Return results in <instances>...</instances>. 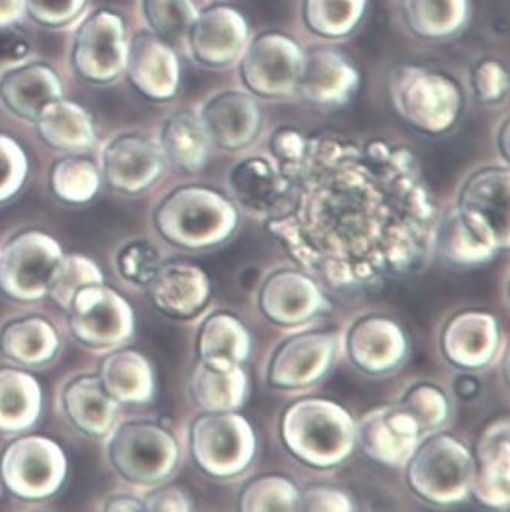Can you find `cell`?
Listing matches in <instances>:
<instances>
[{"mask_svg": "<svg viewBox=\"0 0 510 512\" xmlns=\"http://www.w3.org/2000/svg\"><path fill=\"white\" fill-rule=\"evenodd\" d=\"M5 354L25 365L49 362L58 349V337L54 328L39 317L20 320L10 325L2 334Z\"/></svg>", "mask_w": 510, "mask_h": 512, "instance_id": "21", "label": "cell"}, {"mask_svg": "<svg viewBox=\"0 0 510 512\" xmlns=\"http://www.w3.org/2000/svg\"><path fill=\"white\" fill-rule=\"evenodd\" d=\"M224 212V203L206 189L188 188L166 200L159 212V226L166 237L195 243L211 234Z\"/></svg>", "mask_w": 510, "mask_h": 512, "instance_id": "11", "label": "cell"}, {"mask_svg": "<svg viewBox=\"0 0 510 512\" xmlns=\"http://www.w3.org/2000/svg\"><path fill=\"white\" fill-rule=\"evenodd\" d=\"M147 22L168 43L182 42L198 11L192 0H144Z\"/></svg>", "mask_w": 510, "mask_h": 512, "instance_id": "27", "label": "cell"}, {"mask_svg": "<svg viewBox=\"0 0 510 512\" xmlns=\"http://www.w3.org/2000/svg\"><path fill=\"white\" fill-rule=\"evenodd\" d=\"M509 135V119H506L498 130V147L506 160L509 157Z\"/></svg>", "mask_w": 510, "mask_h": 512, "instance_id": "36", "label": "cell"}, {"mask_svg": "<svg viewBox=\"0 0 510 512\" xmlns=\"http://www.w3.org/2000/svg\"><path fill=\"white\" fill-rule=\"evenodd\" d=\"M367 0H305L303 20L325 39H345L363 22Z\"/></svg>", "mask_w": 510, "mask_h": 512, "instance_id": "22", "label": "cell"}, {"mask_svg": "<svg viewBox=\"0 0 510 512\" xmlns=\"http://www.w3.org/2000/svg\"><path fill=\"white\" fill-rule=\"evenodd\" d=\"M131 81L153 100H168L176 95L180 66L168 42L156 34H142L127 54Z\"/></svg>", "mask_w": 510, "mask_h": 512, "instance_id": "12", "label": "cell"}, {"mask_svg": "<svg viewBox=\"0 0 510 512\" xmlns=\"http://www.w3.org/2000/svg\"><path fill=\"white\" fill-rule=\"evenodd\" d=\"M25 10V0H0V26H10Z\"/></svg>", "mask_w": 510, "mask_h": 512, "instance_id": "35", "label": "cell"}, {"mask_svg": "<svg viewBox=\"0 0 510 512\" xmlns=\"http://www.w3.org/2000/svg\"><path fill=\"white\" fill-rule=\"evenodd\" d=\"M200 121L209 141L224 150H241L258 138L262 110L252 93L226 90L204 104Z\"/></svg>", "mask_w": 510, "mask_h": 512, "instance_id": "10", "label": "cell"}, {"mask_svg": "<svg viewBox=\"0 0 510 512\" xmlns=\"http://www.w3.org/2000/svg\"><path fill=\"white\" fill-rule=\"evenodd\" d=\"M408 29L425 40L457 36L471 16L469 0H401Z\"/></svg>", "mask_w": 510, "mask_h": 512, "instance_id": "15", "label": "cell"}, {"mask_svg": "<svg viewBox=\"0 0 510 512\" xmlns=\"http://www.w3.org/2000/svg\"><path fill=\"white\" fill-rule=\"evenodd\" d=\"M52 186L57 196L66 202H89L99 189L98 170L83 157H67L55 165Z\"/></svg>", "mask_w": 510, "mask_h": 512, "instance_id": "26", "label": "cell"}, {"mask_svg": "<svg viewBox=\"0 0 510 512\" xmlns=\"http://www.w3.org/2000/svg\"><path fill=\"white\" fill-rule=\"evenodd\" d=\"M101 269L83 255L61 256L52 269L48 282V295L60 307L69 310L75 295L84 287L102 284Z\"/></svg>", "mask_w": 510, "mask_h": 512, "instance_id": "25", "label": "cell"}, {"mask_svg": "<svg viewBox=\"0 0 510 512\" xmlns=\"http://www.w3.org/2000/svg\"><path fill=\"white\" fill-rule=\"evenodd\" d=\"M186 39L198 63L226 68L241 58L247 48L249 25L235 8L215 5L197 14Z\"/></svg>", "mask_w": 510, "mask_h": 512, "instance_id": "7", "label": "cell"}, {"mask_svg": "<svg viewBox=\"0 0 510 512\" xmlns=\"http://www.w3.org/2000/svg\"><path fill=\"white\" fill-rule=\"evenodd\" d=\"M306 135L300 133L296 128L284 127L279 128L271 136L270 147L271 151L275 153L278 159L288 164L293 160L299 159L302 156L303 150L306 147Z\"/></svg>", "mask_w": 510, "mask_h": 512, "instance_id": "33", "label": "cell"}, {"mask_svg": "<svg viewBox=\"0 0 510 512\" xmlns=\"http://www.w3.org/2000/svg\"><path fill=\"white\" fill-rule=\"evenodd\" d=\"M42 389L36 378L16 369L0 371V430L19 432L39 420Z\"/></svg>", "mask_w": 510, "mask_h": 512, "instance_id": "17", "label": "cell"}, {"mask_svg": "<svg viewBox=\"0 0 510 512\" xmlns=\"http://www.w3.org/2000/svg\"><path fill=\"white\" fill-rule=\"evenodd\" d=\"M360 86V74L352 61L335 49L319 48L305 52L297 92L314 106L342 107Z\"/></svg>", "mask_w": 510, "mask_h": 512, "instance_id": "8", "label": "cell"}, {"mask_svg": "<svg viewBox=\"0 0 510 512\" xmlns=\"http://www.w3.org/2000/svg\"><path fill=\"white\" fill-rule=\"evenodd\" d=\"M25 5L34 19L48 25H61L77 16L84 0H25Z\"/></svg>", "mask_w": 510, "mask_h": 512, "instance_id": "32", "label": "cell"}, {"mask_svg": "<svg viewBox=\"0 0 510 512\" xmlns=\"http://www.w3.org/2000/svg\"><path fill=\"white\" fill-rule=\"evenodd\" d=\"M156 250L148 244H133L121 256L122 272L133 281H151L159 270Z\"/></svg>", "mask_w": 510, "mask_h": 512, "instance_id": "31", "label": "cell"}, {"mask_svg": "<svg viewBox=\"0 0 510 512\" xmlns=\"http://www.w3.org/2000/svg\"><path fill=\"white\" fill-rule=\"evenodd\" d=\"M69 310L75 336L87 345L115 346L133 334L134 314L130 304L102 284L80 290Z\"/></svg>", "mask_w": 510, "mask_h": 512, "instance_id": "5", "label": "cell"}, {"mask_svg": "<svg viewBox=\"0 0 510 512\" xmlns=\"http://www.w3.org/2000/svg\"><path fill=\"white\" fill-rule=\"evenodd\" d=\"M209 138L200 118L179 113L163 127L162 151L185 170H198L208 157Z\"/></svg>", "mask_w": 510, "mask_h": 512, "instance_id": "20", "label": "cell"}, {"mask_svg": "<svg viewBox=\"0 0 510 512\" xmlns=\"http://www.w3.org/2000/svg\"><path fill=\"white\" fill-rule=\"evenodd\" d=\"M36 121L42 138L61 150H87L95 138L92 119L86 110L61 98L46 104Z\"/></svg>", "mask_w": 510, "mask_h": 512, "instance_id": "18", "label": "cell"}, {"mask_svg": "<svg viewBox=\"0 0 510 512\" xmlns=\"http://www.w3.org/2000/svg\"><path fill=\"white\" fill-rule=\"evenodd\" d=\"M26 171L28 164L22 148L8 136L0 135V202L10 199L22 188Z\"/></svg>", "mask_w": 510, "mask_h": 512, "instance_id": "29", "label": "cell"}, {"mask_svg": "<svg viewBox=\"0 0 510 512\" xmlns=\"http://www.w3.org/2000/svg\"><path fill=\"white\" fill-rule=\"evenodd\" d=\"M303 57L296 40L282 32H264L241 55L244 86L261 98H287L297 92Z\"/></svg>", "mask_w": 510, "mask_h": 512, "instance_id": "2", "label": "cell"}, {"mask_svg": "<svg viewBox=\"0 0 510 512\" xmlns=\"http://www.w3.org/2000/svg\"><path fill=\"white\" fill-rule=\"evenodd\" d=\"M162 147L138 135L119 136L107 147L104 168L115 188L139 192L159 177L163 170Z\"/></svg>", "mask_w": 510, "mask_h": 512, "instance_id": "13", "label": "cell"}, {"mask_svg": "<svg viewBox=\"0 0 510 512\" xmlns=\"http://www.w3.org/2000/svg\"><path fill=\"white\" fill-rule=\"evenodd\" d=\"M151 281L154 301L166 313L188 314L200 304L201 279L191 267L180 264L163 267Z\"/></svg>", "mask_w": 510, "mask_h": 512, "instance_id": "23", "label": "cell"}, {"mask_svg": "<svg viewBox=\"0 0 510 512\" xmlns=\"http://www.w3.org/2000/svg\"><path fill=\"white\" fill-rule=\"evenodd\" d=\"M28 54V42L19 32L0 26V60H19Z\"/></svg>", "mask_w": 510, "mask_h": 512, "instance_id": "34", "label": "cell"}, {"mask_svg": "<svg viewBox=\"0 0 510 512\" xmlns=\"http://www.w3.org/2000/svg\"><path fill=\"white\" fill-rule=\"evenodd\" d=\"M63 448L43 436H26L10 445L2 458L5 484L25 499H45L60 490L66 479Z\"/></svg>", "mask_w": 510, "mask_h": 512, "instance_id": "3", "label": "cell"}, {"mask_svg": "<svg viewBox=\"0 0 510 512\" xmlns=\"http://www.w3.org/2000/svg\"><path fill=\"white\" fill-rule=\"evenodd\" d=\"M102 386L118 403H144L153 395V372L147 359L134 351H119L102 365Z\"/></svg>", "mask_w": 510, "mask_h": 512, "instance_id": "19", "label": "cell"}, {"mask_svg": "<svg viewBox=\"0 0 510 512\" xmlns=\"http://www.w3.org/2000/svg\"><path fill=\"white\" fill-rule=\"evenodd\" d=\"M465 203L485 212L494 224H500L507 209V173L486 170L471 180L465 191Z\"/></svg>", "mask_w": 510, "mask_h": 512, "instance_id": "28", "label": "cell"}, {"mask_svg": "<svg viewBox=\"0 0 510 512\" xmlns=\"http://www.w3.org/2000/svg\"><path fill=\"white\" fill-rule=\"evenodd\" d=\"M110 456L122 476L153 484L173 470L176 445L168 433L153 424H128L113 436Z\"/></svg>", "mask_w": 510, "mask_h": 512, "instance_id": "6", "label": "cell"}, {"mask_svg": "<svg viewBox=\"0 0 510 512\" xmlns=\"http://www.w3.org/2000/svg\"><path fill=\"white\" fill-rule=\"evenodd\" d=\"M0 96L17 115L36 119L46 104L60 100V78L46 64H26L4 75Z\"/></svg>", "mask_w": 510, "mask_h": 512, "instance_id": "14", "label": "cell"}, {"mask_svg": "<svg viewBox=\"0 0 510 512\" xmlns=\"http://www.w3.org/2000/svg\"><path fill=\"white\" fill-rule=\"evenodd\" d=\"M389 96L396 115L425 135L450 132L462 115L459 84L445 74L415 64H401L390 72Z\"/></svg>", "mask_w": 510, "mask_h": 512, "instance_id": "1", "label": "cell"}, {"mask_svg": "<svg viewBox=\"0 0 510 512\" xmlns=\"http://www.w3.org/2000/svg\"><path fill=\"white\" fill-rule=\"evenodd\" d=\"M124 23L116 14L99 11L81 26L75 40V64L84 77L109 81L127 63Z\"/></svg>", "mask_w": 510, "mask_h": 512, "instance_id": "9", "label": "cell"}, {"mask_svg": "<svg viewBox=\"0 0 510 512\" xmlns=\"http://www.w3.org/2000/svg\"><path fill=\"white\" fill-rule=\"evenodd\" d=\"M230 183L236 197L250 208L270 209L281 197V177L264 159L243 160L230 173Z\"/></svg>", "mask_w": 510, "mask_h": 512, "instance_id": "24", "label": "cell"}, {"mask_svg": "<svg viewBox=\"0 0 510 512\" xmlns=\"http://www.w3.org/2000/svg\"><path fill=\"white\" fill-rule=\"evenodd\" d=\"M472 87L482 103L495 104L503 100L509 90V77L500 61L486 58L475 64Z\"/></svg>", "mask_w": 510, "mask_h": 512, "instance_id": "30", "label": "cell"}, {"mask_svg": "<svg viewBox=\"0 0 510 512\" xmlns=\"http://www.w3.org/2000/svg\"><path fill=\"white\" fill-rule=\"evenodd\" d=\"M63 252L45 232H26L14 238L0 256V287L11 298L36 301L48 295L52 269Z\"/></svg>", "mask_w": 510, "mask_h": 512, "instance_id": "4", "label": "cell"}, {"mask_svg": "<svg viewBox=\"0 0 510 512\" xmlns=\"http://www.w3.org/2000/svg\"><path fill=\"white\" fill-rule=\"evenodd\" d=\"M64 400L78 429L93 436L106 435L112 429L118 401L104 389L101 378H80L67 389Z\"/></svg>", "mask_w": 510, "mask_h": 512, "instance_id": "16", "label": "cell"}]
</instances>
